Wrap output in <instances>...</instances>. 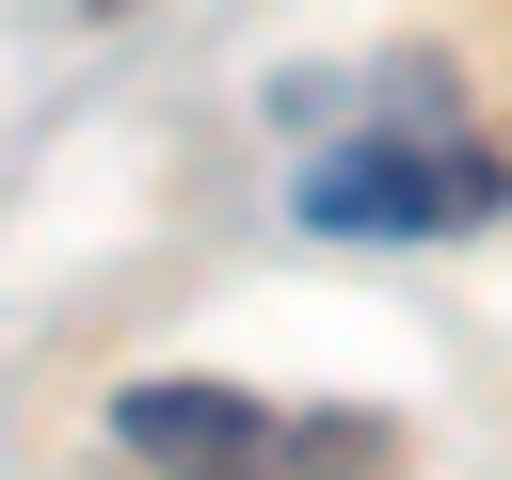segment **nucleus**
Listing matches in <instances>:
<instances>
[{
    "instance_id": "nucleus-1",
    "label": "nucleus",
    "mask_w": 512,
    "mask_h": 480,
    "mask_svg": "<svg viewBox=\"0 0 512 480\" xmlns=\"http://www.w3.org/2000/svg\"><path fill=\"white\" fill-rule=\"evenodd\" d=\"M512 208V160L496 144H336V160H304V224L320 240H448V224H496Z\"/></svg>"
},
{
    "instance_id": "nucleus-3",
    "label": "nucleus",
    "mask_w": 512,
    "mask_h": 480,
    "mask_svg": "<svg viewBox=\"0 0 512 480\" xmlns=\"http://www.w3.org/2000/svg\"><path fill=\"white\" fill-rule=\"evenodd\" d=\"M96 16H112V0H96Z\"/></svg>"
},
{
    "instance_id": "nucleus-2",
    "label": "nucleus",
    "mask_w": 512,
    "mask_h": 480,
    "mask_svg": "<svg viewBox=\"0 0 512 480\" xmlns=\"http://www.w3.org/2000/svg\"><path fill=\"white\" fill-rule=\"evenodd\" d=\"M112 448L128 464H256L272 416L240 384H112Z\"/></svg>"
}]
</instances>
